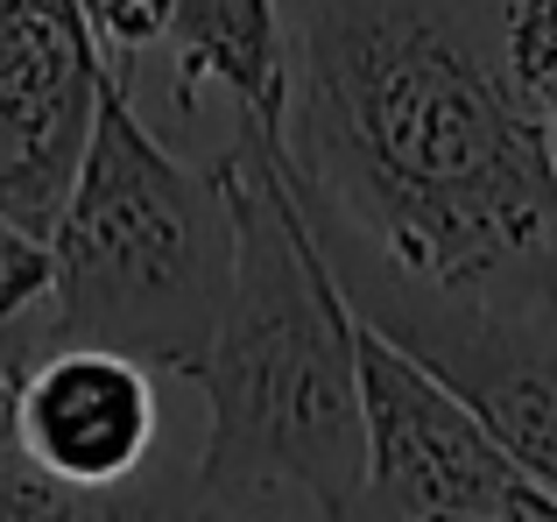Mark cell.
Listing matches in <instances>:
<instances>
[{
    "label": "cell",
    "instance_id": "obj_5",
    "mask_svg": "<svg viewBox=\"0 0 557 522\" xmlns=\"http://www.w3.org/2000/svg\"><path fill=\"white\" fill-rule=\"evenodd\" d=\"M360 353V495L354 515L451 522H550L557 495L516 467L502 438L423 360L354 318Z\"/></svg>",
    "mask_w": 557,
    "mask_h": 522
},
{
    "label": "cell",
    "instance_id": "obj_1",
    "mask_svg": "<svg viewBox=\"0 0 557 522\" xmlns=\"http://www.w3.org/2000/svg\"><path fill=\"white\" fill-rule=\"evenodd\" d=\"M283 170L311 226L417 283L557 261V156L508 0H297Z\"/></svg>",
    "mask_w": 557,
    "mask_h": 522
},
{
    "label": "cell",
    "instance_id": "obj_6",
    "mask_svg": "<svg viewBox=\"0 0 557 522\" xmlns=\"http://www.w3.org/2000/svg\"><path fill=\"white\" fill-rule=\"evenodd\" d=\"M107 42L78 0H0V220L50 240L92 141Z\"/></svg>",
    "mask_w": 557,
    "mask_h": 522
},
{
    "label": "cell",
    "instance_id": "obj_3",
    "mask_svg": "<svg viewBox=\"0 0 557 522\" xmlns=\"http://www.w3.org/2000/svg\"><path fill=\"white\" fill-rule=\"evenodd\" d=\"M50 339L113 346L149 374H198L233 289V184L149 135L107 71L92 141L50 226Z\"/></svg>",
    "mask_w": 557,
    "mask_h": 522
},
{
    "label": "cell",
    "instance_id": "obj_8",
    "mask_svg": "<svg viewBox=\"0 0 557 522\" xmlns=\"http://www.w3.org/2000/svg\"><path fill=\"white\" fill-rule=\"evenodd\" d=\"M170 50H177V92L198 99V85H219L247 121H283V8L275 0H163Z\"/></svg>",
    "mask_w": 557,
    "mask_h": 522
},
{
    "label": "cell",
    "instance_id": "obj_10",
    "mask_svg": "<svg viewBox=\"0 0 557 522\" xmlns=\"http://www.w3.org/2000/svg\"><path fill=\"white\" fill-rule=\"evenodd\" d=\"M78 515H99V501L57 487L50 473L28 467V459L0 438V522H78Z\"/></svg>",
    "mask_w": 557,
    "mask_h": 522
},
{
    "label": "cell",
    "instance_id": "obj_12",
    "mask_svg": "<svg viewBox=\"0 0 557 522\" xmlns=\"http://www.w3.org/2000/svg\"><path fill=\"white\" fill-rule=\"evenodd\" d=\"M78 8H85V22H92V36L113 42V50H149L170 28L163 0H78Z\"/></svg>",
    "mask_w": 557,
    "mask_h": 522
},
{
    "label": "cell",
    "instance_id": "obj_2",
    "mask_svg": "<svg viewBox=\"0 0 557 522\" xmlns=\"http://www.w3.org/2000/svg\"><path fill=\"white\" fill-rule=\"evenodd\" d=\"M233 289L190 382L212 402L190 509L198 515H354L360 495V353L354 303L283 170L275 127L247 121L226 149Z\"/></svg>",
    "mask_w": 557,
    "mask_h": 522
},
{
    "label": "cell",
    "instance_id": "obj_11",
    "mask_svg": "<svg viewBox=\"0 0 557 522\" xmlns=\"http://www.w3.org/2000/svg\"><path fill=\"white\" fill-rule=\"evenodd\" d=\"M42 289H50V248H42L36 234H22V226L0 220V332L28 311ZM8 382H14V368L0 360V402H8Z\"/></svg>",
    "mask_w": 557,
    "mask_h": 522
},
{
    "label": "cell",
    "instance_id": "obj_9",
    "mask_svg": "<svg viewBox=\"0 0 557 522\" xmlns=\"http://www.w3.org/2000/svg\"><path fill=\"white\" fill-rule=\"evenodd\" d=\"M508 57L544 107L550 156H557V0H508Z\"/></svg>",
    "mask_w": 557,
    "mask_h": 522
},
{
    "label": "cell",
    "instance_id": "obj_7",
    "mask_svg": "<svg viewBox=\"0 0 557 522\" xmlns=\"http://www.w3.org/2000/svg\"><path fill=\"white\" fill-rule=\"evenodd\" d=\"M8 445L42 467L71 495H113L121 481H135L141 459L156 452V374L141 360L113 353V346H78L50 339V353H36L8 382Z\"/></svg>",
    "mask_w": 557,
    "mask_h": 522
},
{
    "label": "cell",
    "instance_id": "obj_4",
    "mask_svg": "<svg viewBox=\"0 0 557 522\" xmlns=\"http://www.w3.org/2000/svg\"><path fill=\"white\" fill-rule=\"evenodd\" d=\"M325 254L360 325L423 360L516 452V467L557 495V261L480 283H417L332 240Z\"/></svg>",
    "mask_w": 557,
    "mask_h": 522
}]
</instances>
